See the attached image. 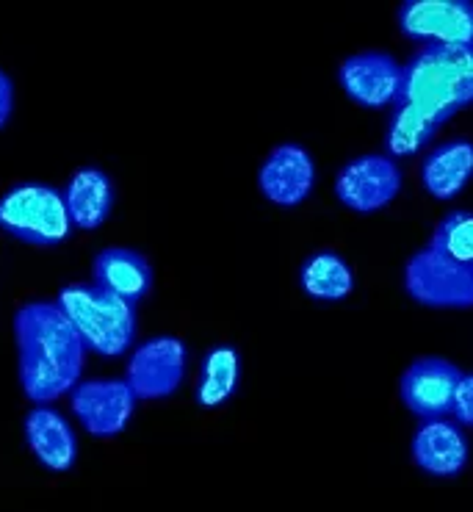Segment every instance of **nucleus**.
I'll return each mask as SVG.
<instances>
[{
    "label": "nucleus",
    "instance_id": "10",
    "mask_svg": "<svg viewBox=\"0 0 473 512\" xmlns=\"http://www.w3.org/2000/svg\"><path fill=\"white\" fill-rule=\"evenodd\" d=\"M404 67L385 50H360L341 61L338 81L346 97L363 108H388L399 103Z\"/></svg>",
    "mask_w": 473,
    "mask_h": 512
},
{
    "label": "nucleus",
    "instance_id": "3",
    "mask_svg": "<svg viewBox=\"0 0 473 512\" xmlns=\"http://www.w3.org/2000/svg\"><path fill=\"white\" fill-rule=\"evenodd\" d=\"M59 308L67 313L89 352L114 360L131 352L139 333L136 305L114 297L95 283H70L59 291Z\"/></svg>",
    "mask_w": 473,
    "mask_h": 512
},
{
    "label": "nucleus",
    "instance_id": "18",
    "mask_svg": "<svg viewBox=\"0 0 473 512\" xmlns=\"http://www.w3.org/2000/svg\"><path fill=\"white\" fill-rule=\"evenodd\" d=\"M299 286L310 299L341 302V299L352 297V291H355V269L338 252H313L299 269Z\"/></svg>",
    "mask_w": 473,
    "mask_h": 512
},
{
    "label": "nucleus",
    "instance_id": "6",
    "mask_svg": "<svg viewBox=\"0 0 473 512\" xmlns=\"http://www.w3.org/2000/svg\"><path fill=\"white\" fill-rule=\"evenodd\" d=\"M404 175L391 155H357L335 175V197L346 211L377 214L399 197Z\"/></svg>",
    "mask_w": 473,
    "mask_h": 512
},
{
    "label": "nucleus",
    "instance_id": "5",
    "mask_svg": "<svg viewBox=\"0 0 473 512\" xmlns=\"http://www.w3.org/2000/svg\"><path fill=\"white\" fill-rule=\"evenodd\" d=\"M404 291L424 308H473V266H462L426 247L404 266Z\"/></svg>",
    "mask_w": 473,
    "mask_h": 512
},
{
    "label": "nucleus",
    "instance_id": "11",
    "mask_svg": "<svg viewBox=\"0 0 473 512\" xmlns=\"http://www.w3.org/2000/svg\"><path fill=\"white\" fill-rule=\"evenodd\" d=\"M460 380L462 371L451 360L426 355V358L413 360L404 369L399 393H402L404 407L413 416L429 421V418H443L451 413Z\"/></svg>",
    "mask_w": 473,
    "mask_h": 512
},
{
    "label": "nucleus",
    "instance_id": "23",
    "mask_svg": "<svg viewBox=\"0 0 473 512\" xmlns=\"http://www.w3.org/2000/svg\"><path fill=\"white\" fill-rule=\"evenodd\" d=\"M14 114V81L9 78V72L0 70V131L9 125Z\"/></svg>",
    "mask_w": 473,
    "mask_h": 512
},
{
    "label": "nucleus",
    "instance_id": "7",
    "mask_svg": "<svg viewBox=\"0 0 473 512\" xmlns=\"http://www.w3.org/2000/svg\"><path fill=\"white\" fill-rule=\"evenodd\" d=\"M189 371V346L178 335H155L136 346L125 380L144 402L166 399L178 391Z\"/></svg>",
    "mask_w": 473,
    "mask_h": 512
},
{
    "label": "nucleus",
    "instance_id": "9",
    "mask_svg": "<svg viewBox=\"0 0 473 512\" xmlns=\"http://www.w3.org/2000/svg\"><path fill=\"white\" fill-rule=\"evenodd\" d=\"M399 28L424 45L473 48L471 0H407L399 6Z\"/></svg>",
    "mask_w": 473,
    "mask_h": 512
},
{
    "label": "nucleus",
    "instance_id": "21",
    "mask_svg": "<svg viewBox=\"0 0 473 512\" xmlns=\"http://www.w3.org/2000/svg\"><path fill=\"white\" fill-rule=\"evenodd\" d=\"M432 250L446 255L462 266H473V214L471 211H449L432 233Z\"/></svg>",
    "mask_w": 473,
    "mask_h": 512
},
{
    "label": "nucleus",
    "instance_id": "15",
    "mask_svg": "<svg viewBox=\"0 0 473 512\" xmlns=\"http://www.w3.org/2000/svg\"><path fill=\"white\" fill-rule=\"evenodd\" d=\"M92 283L131 305H139L153 291L155 274L147 255H142L139 250L106 247L97 252L92 261Z\"/></svg>",
    "mask_w": 473,
    "mask_h": 512
},
{
    "label": "nucleus",
    "instance_id": "22",
    "mask_svg": "<svg viewBox=\"0 0 473 512\" xmlns=\"http://www.w3.org/2000/svg\"><path fill=\"white\" fill-rule=\"evenodd\" d=\"M451 413H454V418L460 421L462 427H473V371L471 374H462Z\"/></svg>",
    "mask_w": 473,
    "mask_h": 512
},
{
    "label": "nucleus",
    "instance_id": "19",
    "mask_svg": "<svg viewBox=\"0 0 473 512\" xmlns=\"http://www.w3.org/2000/svg\"><path fill=\"white\" fill-rule=\"evenodd\" d=\"M238 374H241V360H238L236 346L222 344L208 349L202 358L197 388H194L197 405L205 410L227 405L238 388Z\"/></svg>",
    "mask_w": 473,
    "mask_h": 512
},
{
    "label": "nucleus",
    "instance_id": "1",
    "mask_svg": "<svg viewBox=\"0 0 473 512\" xmlns=\"http://www.w3.org/2000/svg\"><path fill=\"white\" fill-rule=\"evenodd\" d=\"M17 377L34 405H50L81 382L86 344L59 302H25L14 313Z\"/></svg>",
    "mask_w": 473,
    "mask_h": 512
},
{
    "label": "nucleus",
    "instance_id": "4",
    "mask_svg": "<svg viewBox=\"0 0 473 512\" xmlns=\"http://www.w3.org/2000/svg\"><path fill=\"white\" fill-rule=\"evenodd\" d=\"M0 230L36 250L70 239L72 222L64 194L45 183H20L0 197Z\"/></svg>",
    "mask_w": 473,
    "mask_h": 512
},
{
    "label": "nucleus",
    "instance_id": "17",
    "mask_svg": "<svg viewBox=\"0 0 473 512\" xmlns=\"http://www.w3.org/2000/svg\"><path fill=\"white\" fill-rule=\"evenodd\" d=\"M473 178V142L451 139L435 147L421 164V183L435 200H454Z\"/></svg>",
    "mask_w": 473,
    "mask_h": 512
},
{
    "label": "nucleus",
    "instance_id": "8",
    "mask_svg": "<svg viewBox=\"0 0 473 512\" xmlns=\"http://www.w3.org/2000/svg\"><path fill=\"white\" fill-rule=\"evenodd\" d=\"M139 396L128 380H81L70 393L72 416L92 438H117L131 424Z\"/></svg>",
    "mask_w": 473,
    "mask_h": 512
},
{
    "label": "nucleus",
    "instance_id": "20",
    "mask_svg": "<svg viewBox=\"0 0 473 512\" xmlns=\"http://www.w3.org/2000/svg\"><path fill=\"white\" fill-rule=\"evenodd\" d=\"M438 122L426 117L424 111L407 103H396L393 106L391 122H388V136H385V147L391 158H404V155H415L424 150L426 144L432 142V136L438 133Z\"/></svg>",
    "mask_w": 473,
    "mask_h": 512
},
{
    "label": "nucleus",
    "instance_id": "16",
    "mask_svg": "<svg viewBox=\"0 0 473 512\" xmlns=\"http://www.w3.org/2000/svg\"><path fill=\"white\" fill-rule=\"evenodd\" d=\"M61 194H64L72 227H78V230H100L117 203L114 180L108 172L97 167L75 169L67 180V189Z\"/></svg>",
    "mask_w": 473,
    "mask_h": 512
},
{
    "label": "nucleus",
    "instance_id": "2",
    "mask_svg": "<svg viewBox=\"0 0 473 512\" xmlns=\"http://www.w3.org/2000/svg\"><path fill=\"white\" fill-rule=\"evenodd\" d=\"M399 103L443 125L473 103V48L424 45L404 64Z\"/></svg>",
    "mask_w": 473,
    "mask_h": 512
},
{
    "label": "nucleus",
    "instance_id": "12",
    "mask_svg": "<svg viewBox=\"0 0 473 512\" xmlns=\"http://www.w3.org/2000/svg\"><path fill=\"white\" fill-rule=\"evenodd\" d=\"M258 189L277 208H299L316 189V161L302 144H277L258 169Z\"/></svg>",
    "mask_w": 473,
    "mask_h": 512
},
{
    "label": "nucleus",
    "instance_id": "13",
    "mask_svg": "<svg viewBox=\"0 0 473 512\" xmlns=\"http://www.w3.org/2000/svg\"><path fill=\"white\" fill-rule=\"evenodd\" d=\"M410 454L424 474L449 479L465 471V465L471 460V446L460 424L446 421V418H429L415 429Z\"/></svg>",
    "mask_w": 473,
    "mask_h": 512
},
{
    "label": "nucleus",
    "instance_id": "14",
    "mask_svg": "<svg viewBox=\"0 0 473 512\" xmlns=\"http://www.w3.org/2000/svg\"><path fill=\"white\" fill-rule=\"evenodd\" d=\"M23 432L25 443L34 452L39 465L53 471V474L70 471L78 460V435H75L67 416H61L56 407H31L23 421Z\"/></svg>",
    "mask_w": 473,
    "mask_h": 512
}]
</instances>
